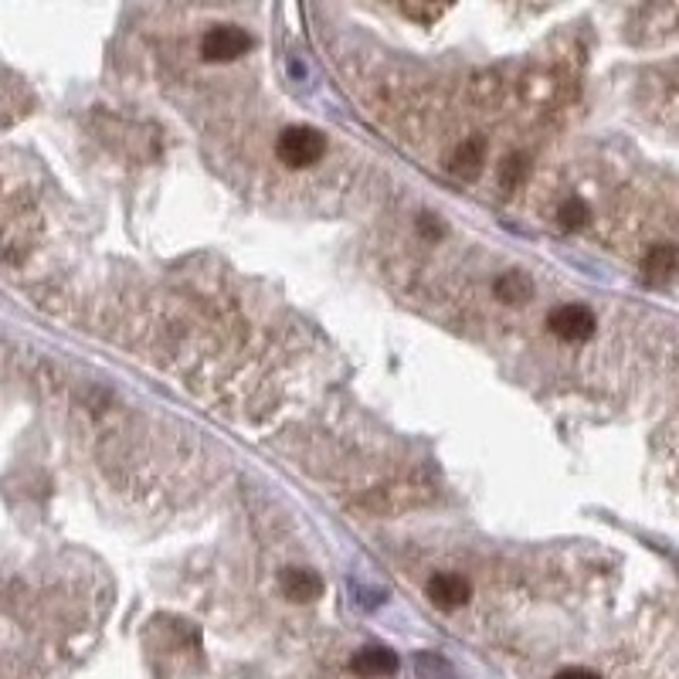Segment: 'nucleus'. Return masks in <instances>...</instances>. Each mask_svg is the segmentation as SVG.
I'll return each instance as SVG.
<instances>
[{
    "mask_svg": "<svg viewBox=\"0 0 679 679\" xmlns=\"http://www.w3.org/2000/svg\"><path fill=\"white\" fill-rule=\"evenodd\" d=\"M469 595H472L469 581L459 578V574H435L432 584H428V598H432L438 608H445V612L462 608L469 601Z\"/></svg>",
    "mask_w": 679,
    "mask_h": 679,
    "instance_id": "4",
    "label": "nucleus"
},
{
    "mask_svg": "<svg viewBox=\"0 0 679 679\" xmlns=\"http://www.w3.org/2000/svg\"><path fill=\"white\" fill-rule=\"evenodd\" d=\"M248 48H252V38H248L242 28H235V24L211 28L201 41V55L208 58V62H235Z\"/></svg>",
    "mask_w": 679,
    "mask_h": 679,
    "instance_id": "3",
    "label": "nucleus"
},
{
    "mask_svg": "<svg viewBox=\"0 0 679 679\" xmlns=\"http://www.w3.org/2000/svg\"><path fill=\"white\" fill-rule=\"evenodd\" d=\"M554 679H601L595 669H584V666H571V669H561Z\"/></svg>",
    "mask_w": 679,
    "mask_h": 679,
    "instance_id": "13",
    "label": "nucleus"
},
{
    "mask_svg": "<svg viewBox=\"0 0 679 679\" xmlns=\"http://www.w3.org/2000/svg\"><path fill=\"white\" fill-rule=\"evenodd\" d=\"M275 153H279V160L286 163V167L303 170V167H313V163L323 157L326 140L323 133L309 130V126H289V130L279 136V143H275Z\"/></svg>",
    "mask_w": 679,
    "mask_h": 679,
    "instance_id": "1",
    "label": "nucleus"
},
{
    "mask_svg": "<svg viewBox=\"0 0 679 679\" xmlns=\"http://www.w3.org/2000/svg\"><path fill=\"white\" fill-rule=\"evenodd\" d=\"M449 4L452 0H401V7L415 17H435V14H442Z\"/></svg>",
    "mask_w": 679,
    "mask_h": 679,
    "instance_id": "11",
    "label": "nucleus"
},
{
    "mask_svg": "<svg viewBox=\"0 0 679 679\" xmlns=\"http://www.w3.org/2000/svg\"><path fill=\"white\" fill-rule=\"evenodd\" d=\"M530 292H534V289H530V282L523 279V275H517V272L503 275V279L496 282V296H500L503 303H513V306H517V303H527Z\"/></svg>",
    "mask_w": 679,
    "mask_h": 679,
    "instance_id": "9",
    "label": "nucleus"
},
{
    "mask_svg": "<svg viewBox=\"0 0 679 679\" xmlns=\"http://www.w3.org/2000/svg\"><path fill=\"white\" fill-rule=\"evenodd\" d=\"M483 157H486V150H483V143L479 140H469V143H462L459 150H455V157H452V170L455 174H479L483 170Z\"/></svg>",
    "mask_w": 679,
    "mask_h": 679,
    "instance_id": "7",
    "label": "nucleus"
},
{
    "mask_svg": "<svg viewBox=\"0 0 679 679\" xmlns=\"http://www.w3.org/2000/svg\"><path fill=\"white\" fill-rule=\"evenodd\" d=\"M676 265H679V252L673 245H659L646 255V272L652 279H669V275L676 272Z\"/></svg>",
    "mask_w": 679,
    "mask_h": 679,
    "instance_id": "8",
    "label": "nucleus"
},
{
    "mask_svg": "<svg viewBox=\"0 0 679 679\" xmlns=\"http://www.w3.org/2000/svg\"><path fill=\"white\" fill-rule=\"evenodd\" d=\"M547 326H550V333H554V337L581 343V340L595 337L598 320H595V313H591L588 306H557L554 313L547 316Z\"/></svg>",
    "mask_w": 679,
    "mask_h": 679,
    "instance_id": "2",
    "label": "nucleus"
},
{
    "mask_svg": "<svg viewBox=\"0 0 679 679\" xmlns=\"http://www.w3.org/2000/svg\"><path fill=\"white\" fill-rule=\"evenodd\" d=\"M557 218H561L564 228H584L591 221V208L581 201V197H567L561 204V211H557Z\"/></svg>",
    "mask_w": 679,
    "mask_h": 679,
    "instance_id": "10",
    "label": "nucleus"
},
{
    "mask_svg": "<svg viewBox=\"0 0 679 679\" xmlns=\"http://www.w3.org/2000/svg\"><path fill=\"white\" fill-rule=\"evenodd\" d=\"M398 656L384 646H371V649H360L354 659H350V669L364 679H381V676H394L398 673Z\"/></svg>",
    "mask_w": 679,
    "mask_h": 679,
    "instance_id": "5",
    "label": "nucleus"
},
{
    "mask_svg": "<svg viewBox=\"0 0 679 679\" xmlns=\"http://www.w3.org/2000/svg\"><path fill=\"white\" fill-rule=\"evenodd\" d=\"M523 167H527V160H523V157H510V160H506L503 163V184L506 187L517 184V180L523 177Z\"/></svg>",
    "mask_w": 679,
    "mask_h": 679,
    "instance_id": "12",
    "label": "nucleus"
},
{
    "mask_svg": "<svg viewBox=\"0 0 679 679\" xmlns=\"http://www.w3.org/2000/svg\"><path fill=\"white\" fill-rule=\"evenodd\" d=\"M282 591H286L289 601L306 605V601H316L323 595V581L316 578L313 571H296V567H289V571H282Z\"/></svg>",
    "mask_w": 679,
    "mask_h": 679,
    "instance_id": "6",
    "label": "nucleus"
}]
</instances>
